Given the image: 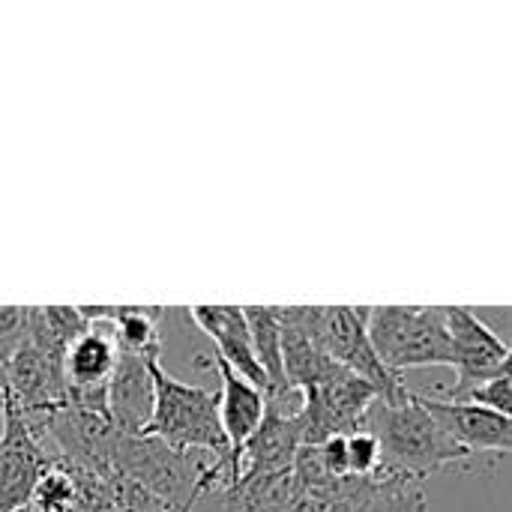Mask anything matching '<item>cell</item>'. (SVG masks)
I'll return each instance as SVG.
<instances>
[{"mask_svg":"<svg viewBox=\"0 0 512 512\" xmlns=\"http://www.w3.org/2000/svg\"><path fill=\"white\" fill-rule=\"evenodd\" d=\"M363 432H372L381 444V471L423 483L429 474L471 459L426 408V399L411 393L405 384L375 399L366 414Z\"/></svg>","mask_w":512,"mask_h":512,"instance_id":"6da1fadb","label":"cell"},{"mask_svg":"<svg viewBox=\"0 0 512 512\" xmlns=\"http://www.w3.org/2000/svg\"><path fill=\"white\" fill-rule=\"evenodd\" d=\"M117 366V345L108 333L90 324L87 333H81L66 357H63V375L69 393H90V390H105L111 381V372Z\"/></svg>","mask_w":512,"mask_h":512,"instance_id":"9a60e30c","label":"cell"},{"mask_svg":"<svg viewBox=\"0 0 512 512\" xmlns=\"http://www.w3.org/2000/svg\"><path fill=\"white\" fill-rule=\"evenodd\" d=\"M192 321L216 342V354L252 387L267 393V375L255 357L252 348V333L243 315V306H192L189 309Z\"/></svg>","mask_w":512,"mask_h":512,"instance_id":"7c38bea8","label":"cell"},{"mask_svg":"<svg viewBox=\"0 0 512 512\" xmlns=\"http://www.w3.org/2000/svg\"><path fill=\"white\" fill-rule=\"evenodd\" d=\"M114 474L138 483L150 495L162 498L165 504L180 512L192 510L198 480L207 471L204 462L192 456L174 453L168 444L150 435H117L114 453H111Z\"/></svg>","mask_w":512,"mask_h":512,"instance_id":"8992f818","label":"cell"},{"mask_svg":"<svg viewBox=\"0 0 512 512\" xmlns=\"http://www.w3.org/2000/svg\"><path fill=\"white\" fill-rule=\"evenodd\" d=\"M300 447H303V420L282 417L267 408L261 429L249 438V444L240 453V480L294 471Z\"/></svg>","mask_w":512,"mask_h":512,"instance_id":"4fadbf2b","label":"cell"},{"mask_svg":"<svg viewBox=\"0 0 512 512\" xmlns=\"http://www.w3.org/2000/svg\"><path fill=\"white\" fill-rule=\"evenodd\" d=\"M27 336V306H0V384L9 360L24 345Z\"/></svg>","mask_w":512,"mask_h":512,"instance_id":"ac0fdd59","label":"cell"},{"mask_svg":"<svg viewBox=\"0 0 512 512\" xmlns=\"http://www.w3.org/2000/svg\"><path fill=\"white\" fill-rule=\"evenodd\" d=\"M363 512H426V495H423V483L408 480V477H396L390 492L372 507Z\"/></svg>","mask_w":512,"mask_h":512,"instance_id":"ffe728a7","label":"cell"},{"mask_svg":"<svg viewBox=\"0 0 512 512\" xmlns=\"http://www.w3.org/2000/svg\"><path fill=\"white\" fill-rule=\"evenodd\" d=\"M150 366L141 357L117 351V366L108 381V417L120 435H144L153 420L156 384Z\"/></svg>","mask_w":512,"mask_h":512,"instance_id":"8fae6325","label":"cell"},{"mask_svg":"<svg viewBox=\"0 0 512 512\" xmlns=\"http://www.w3.org/2000/svg\"><path fill=\"white\" fill-rule=\"evenodd\" d=\"M213 360V369L219 375V420H222V432L228 438V477H231V486L240 480V453L243 447L249 444V438L261 429L264 423V414H267V396L252 387L246 378H240L219 354L210 357Z\"/></svg>","mask_w":512,"mask_h":512,"instance_id":"9c48e42d","label":"cell"},{"mask_svg":"<svg viewBox=\"0 0 512 512\" xmlns=\"http://www.w3.org/2000/svg\"><path fill=\"white\" fill-rule=\"evenodd\" d=\"M495 378H504V381H510L512 384V345L507 348V357H504V363H501V369H498Z\"/></svg>","mask_w":512,"mask_h":512,"instance_id":"44dd1931","label":"cell"},{"mask_svg":"<svg viewBox=\"0 0 512 512\" xmlns=\"http://www.w3.org/2000/svg\"><path fill=\"white\" fill-rule=\"evenodd\" d=\"M3 411H6V393H3V384H0V423H3Z\"/></svg>","mask_w":512,"mask_h":512,"instance_id":"7402d4cb","label":"cell"},{"mask_svg":"<svg viewBox=\"0 0 512 512\" xmlns=\"http://www.w3.org/2000/svg\"><path fill=\"white\" fill-rule=\"evenodd\" d=\"M150 369H153V384H156V408L144 435L159 438L180 456H189L195 450L210 453L213 462L207 468L210 471L207 477L210 483H216V489H228L231 486V477H228L231 450H228V438L219 420V393L198 387V384H183L171 378L159 363H153Z\"/></svg>","mask_w":512,"mask_h":512,"instance_id":"7a4b0ae2","label":"cell"},{"mask_svg":"<svg viewBox=\"0 0 512 512\" xmlns=\"http://www.w3.org/2000/svg\"><path fill=\"white\" fill-rule=\"evenodd\" d=\"M249 333H252V348L255 357L267 375V399L282 396L294 390L285 378V360H282V321H279V306H243Z\"/></svg>","mask_w":512,"mask_h":512,"instance_id":"2e32d148","label":"cell"},{"mask_svg":"<svg viewBox=\"0 0 512 512\" xmlns=\"http://www.w3.org/2000/svg\"><path fill=\"white\" fill-rule=\"evenodd\" d=\"M75 501H78V492H75V477L66 465H51L36 492H33V507L39 512H72L75 510Z\"/></svg>","mask_w":512,"mask_h":512,"instance_id":"e0dca14e","label":"cell"},{"mask_svg":"<svg viewBox=\"0 0 512 512\" xmlns=\"http://www.w3.org/2000/svg\"><path fill=\"white\" fill-rule=\"evenodd\" d=\"M0 432H3V423H0Z\"/></svg>","mask_w":512,"mask_h":512,"instance_id":"603a6c76","label":"cell"},{"mask_svg":"<svg viewBox=\"0 0 512 512\" xmlns=\"http://www.w3.org/2000/svg\"><path fill=\"white\" fill-rule=\"evenodd\" d=\"M369 342L396 378L408 369L450 366V327L444 306H372Z\"/></svg>","mask_w":512,"mask_h":512,"instance_id":"3957f363","label":"cell"},{"mask_svg":"<svg viewBox=\"0 0 512 512\" xmlns=\"http://www.w3.org/2000/svg\"><path fill=\"white\" fill-rule=\"evenodd\" d=\"M351 477H375L381 471V444L372 432H354L345 438Z\"/></svg>","mask_w":512,"mask_h":512,"instance_id":"d6986e66","label":"cell"},{"mask_svg":"<svg viewBox=\"0 0 512 512\" xmlns=\"http://www.w3.org/2000/svg\"><path fill=\"white\" fill-rule=\"evenodd\" d=\"M51 465H57V459L48 456L45 441L36 438L12 408H6L0 432V512L24 510Z\"/></svg>","mask_w":512,"mask_h":512,"instance_id":"ba28073f","label":"cell"},{"mask_svg":"<svg viewBox=\"0 0 512 512\" xmlns=\"http://www.w3.org/2000/svg\"><path fill=\"white\" fill-rule=\"evenodd\" d=\"M426 399V408L444 426V432L468 453H512V417L474 402Z\"/></svg>","mask_w":512,"mask_h":512,"instance_id":"30bf717a","label":"cell"},{"mask_svg":"<svg viewBox=\"0 0 512 512\" xmlns=\"http://www.w3.org/2000/svg\"><path fill=\"white\" fill-rule=\"evenodd\" d=\"M78 312L87 324H111L114 327L111 339L120 354L159 363L162 357L159 321L165 309L159 306H78Z\"/></svg>","mask_w":512,"mask_h":512,"instance_id":"5bb4252c","label":"cell"},{"mask_svg":"<svg viewBox=\"0 0 512 512\" xmlns=\"http://www.w3.org/2000/svg\"><path fill=\"white\" fill-rule=\"evenodd\" d=\"M444 312L450 327V366L456 369V384L447 399L468 402L474 390H480L498 375L510 345L492 327H486L474 309L444 306Z\"/></svg>","mask_w":512,"mask_h":512,"instance_id":"52a82bcc","label":"cell"},{"mask_svg":"<svg viewBox=\"0 0 512 512\" xmlns=\"http://www.w3.org/2000/svg\"><path fill=\"white\" fill-rule=\"evenodd\" d=\"M369 309L372 306H294L312 342L387 399L402 387V378L384 369L369 342Z\"/></svg>","mask_w":512,"mask_h":512,"instance_id":"277c9868","label":"cell"},{"mask_svg":"<svg viewBox=\"0 0 512 512\" xmlns=\"http://www.w3.org/2000/svg\"><path fill=\"white\" fill-rule=\"evenodd\" d=\"M300 393H303V414H300L303 444L309 447H318L336 435L363 432L366 414L381 396L369 381L339 366L336 360H327L318 378L306 384Z\"/></svg>","mask_w":512,"mask_h":512,"instance_id":"5b68a950","label":"cell"}]
</instances>
